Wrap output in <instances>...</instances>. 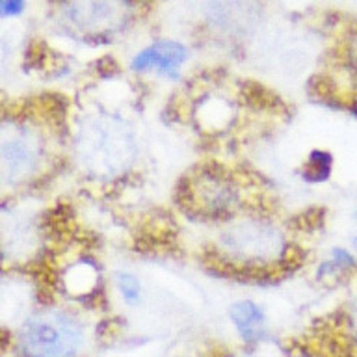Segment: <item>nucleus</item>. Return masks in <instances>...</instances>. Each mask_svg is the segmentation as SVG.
I'll use <instances>...</instances> for the list:
<instances>
[{
	"instance_id": "obj_14",
	"label": "nucleus",
	"mask_w": 357,
	"mask_h": 357,
	"mask_svg": "<svg viewBox=\"0 0 357 357\" xmlns=\"http://www.w3.org/2000/svg\"><path fill=\"white\" fill-rule=\"evenodd\" d=\"M356 220H357V208H356Z\"/></svg>"
},
{
	"instance_id": "obj_6",
	"label": "nucleus",
	"mask_w": 357,
	"mask_h": 357,
	"mask_svg": "<svg viewBox=\"0 0 357 357\" xmlns=\"http://www.w3.org/2000/svg\"><path fill=\"white\" fill-rule=\"evenodd\" d=\"M229 318L233 322L240 339L255 344L266 335V312L253 300L234 301L229 307Z\"/></svg>"
},
{
	"instance_id": "obj_11",
	"label": "nucleus",
	"mask_w": 357,
	"mask_h": 357,
	"mask_svg": "<svg viewBox=\"0 0 357 357\" xmlns=\"http://www.w3.org/2000/svg\"><path fill=\"white\" fill-rule=\"evenodd\" d=\"M2 17H17L24 11V0H0Z\"/></svg>"
},
{
	"instance_id": "obj_3",
	"label": "nucleus",
	"mask_w": 357,
	"mask_h": 357,
	"mask_svg": "<svg viewBox=\"0 0 357 357\" xmlns=\"http://www.w3.org/2000/svg\"><path fill=\"white\" fill-rule=\"evenodd\" d=\"M2 177L6 184L26 183L47 160V139L38 128L4 123L2 130Z\"/></svg>"
},
{
	"instance_id": "obj_5",
	"label": "nucleus",
	"mask_w": 357,
	"mask_h": 357,
	"mask_svg": "<svg viewBox=\"0 0 357 357\" xmlns=\"http://www.w3.org/2000/svg\"><path fill=\"white\" fill-rule=\"evenodd\" d=\"M188 60V49L178 41L164 39L145 47L130 61L132 71H155L162 77H177L184 61Z\"/></svg>"
},
{
	"instance_id": "obj_12",
	"label": "nucleus",
	"mask_w": 357,
	"mask_h": 357,
	"mask_svg": "<svg viewBox=\"0 0 357 357\" xmlns=\"http://www.w3.org/2000/svg\"><path fill=\"white\" fill-rule=\"evenodd\" d=\"M354 322H356V329H357V301H356V307H354Z\"/></svg>"
},
{
	"instance_id": "obj_4",
	"label": "nucleus",
	"mask_w": 357,
	"mask_h": 357,
	"mask_svg": "<svg viewBox=\"0 0 357 357\" xmlns=\"http://www.w3.org/2000/svg\"><path fill=\"white\" fill-rule=\"evenodd\" d=\"M188 197L192 205L197 206L195 211L225 216L238 208L242 192L238 184L234 183V177L206 169L190 181Z\"/></svg>"
},
{
	"instance_id": "obj_7",
	"label": "nucleus",
	"mask_w": 357,
	"mask_h": 357,
	"mask_svg": "<svg viewBox=\"0 0 357 357\" xmlns=\"http://www.w3.org/2000/svg\"><path fill=\"white\" fill-rule=\"evenodd\" d=\"M121 0H71L69 17L82 28L106 26L116 19Z\"/></svg>"
},
{
	"instance_id": "obj_9",
	"label": "nucleus",
	"mask_w": 357,
	"mask_h": 357,
	"mask_svg": "<svg viewBox=\"0 0 357 357\" xmlns=\"http://www.w3.org/2000/svg\"><path fill=\"white\" fill-rule=\"evenodd\" d=\"M117 289H119V294L128 305H138L142 301V296H144V289H142V283L139 279L130 272H119L116 275Z\"/></svg>"
},
{
	"instance_id": "obj_10",
	"label": "nucleus",
	"mask_w": 357,
	"mask_h": 357,
	"mask_svg": "<svg viewBox=\"0 0 357 357\" xmlns=\"http://www.w3.org/2000/svg\"><path fill=\"white\" fill-rule=\"evenodd\" d=\"M357 264V259L351 255L348 250H342V248H335L331 251V259L329 262H326L322 266V273H335V272H346V270H351V268Z\"/></svg>"
},
{
	"instance_id": "obj_8",
	"label": "nucleus",
	"mask_w": 357,
	"mask_h": 357,
	"mask_svg": "<svg viewBox=\"0 0 357 357\" xmlns=\"http://www.w3.org/2000/svg\"><path fill=\"white\" fill-rule=\"evenodd\" d=\"M331 169H333V156L329 155L328 151L314 149L307 158L301 175L311 183H322V181H328Z\"/></svg>"
},
{
	"instance_id": "obj_1",
	"label": "nucleus",
	"mask_w": 357,
	"mask_h": 357,
	"mask_svg": "<svg viewBox=\"0 0 357 357\" xmlns=\"http://www.w3.org/2000/svg\"><path fill=\"white\" fill-rule=\"evenodd\" d=\"M84 339L86 329L75 312L49 307L24 320L15 344L21 357H78Z\"/></svg>"
},
{
	"instance_id": "obj_2",
	"label": "nucleus",
	"mask_w": 357,
	"mask_h": 357,
	"mask_svg": "<svg viewBox=\"0 0 357 357\" xmlns=\"http://www.w3.org/2000/svg\"><path fill=\"white\" fill-rule=\"evenodd\" d=\"M220 245L234 268L257 272L279 266L287 250L281 231L264 222L233 223L220 236Z\"/></svg>"
},
{
	"instance_id": "obj_13",
	"label": "nucleus",
	"mask_w": 357,
	"mask_h": 357,
	"mask_svg": "<svg viewBox=\"0 0 357 357\" xmlns=\"http://www.w3.org/2000/svg\"><path fill=\"white\" fill-rule=\"evenodd\" d=\"M354 245H356V250H357V236H356V238H354Z\"/></svg>"
}]
</instances>
